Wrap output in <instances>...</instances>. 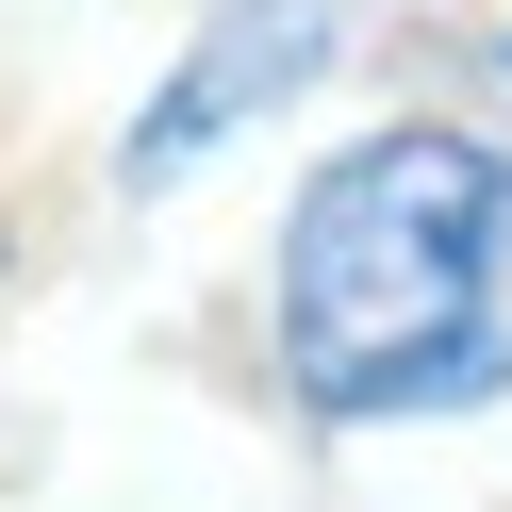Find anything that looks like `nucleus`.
Returning a JSON list of instances; mask_svg holds the SVG:
<instances>
[{"label": "nucleus", "instance_id": "2", "mask_svg": "<svg viewBox=\"0 0 512 512\" xmlns=\"http://www.w3.org/2000/svg\"><path fill=\"white\" fill-rule=\"evenodd\" d=\"M331 34H347V0H215V17H199V50L166 67V100L133 116L116 182H182V166H215L248 116H281L314 67H331Z\"/></svg>", "mask_w": 512, "mask_h": 512}, {"label": "nucleus", "instance_id": "1", "mask_svg": "<svg viewBox=\"0 0 512 512\" xmlns=\"http://www.w3.org/2000/svg\"><path fill=\"white\" fill-rule=\"evenodd\" d=\"M512 149L397 116L331 149L281 232V380L331 430L380 413H463L512 380Z\"/></svg>", "mask_w": 512, "mask_h": 512}]
</instances>
